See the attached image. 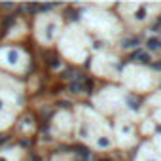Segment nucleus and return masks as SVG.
<instances>
[{"label": "nucleus", "mask_w": 161, "mask_h": 161, "mask_svg": "<svg viewBox=\"0 0 161 161\" xmlns=\"http://www.w3.org/2000/svg\"><path fill=\"white\" fill-rule=\"evenodd\" d=\"M25 104V85L17 78L0 72V133L8 131Z\"/></svg>", "instance_id": "nucleus-1"}, {"label": "nucleus", "mask_w": 161, "mask_h": 161, "mask_svg": "<svg viewBox=\"0 0 161 161\" xmlns=\"http://www.w3.org/2000/svg\"><path fill=\"white\" fill-rule=\"evenodd\" d=\"M30 68V55L15 44L0 46V72L10 76H23Z\"/></svg>", "instance_id": "nucleus-2"}, {"label": "nucleus", "mask_w": 161, "mask_h": 161, "mask_svg": "<svg viewBox=\"0 0 161 161\" xmlns=\"http://www.w3.org/2000/svg\"><path fill=\"white\" fill-rule=\"evenodd\" d=\"M59 29H61V19L53 13V11L46 10L42 13L36 15L34 27H32V34L42 46H51L57 40Z\"/></svg>", "instance_id": "nucleus-3"}, {"label": "nucleus", "mask_w": 161, "mask_h": 161, "mask_svg": "<svg viewBox=\"0 0 161 161\" xmlns=\"http://www.w3.org/2000/svg\"><path fill=\"white\" fill-rule=\"evenodd\" d=\"M25 34H27V25H25V21H15V25L11 27L10 30H8V34H6V38H4V44H15L17 42V38H25Z\"/></svg>", "instance_id": "nucleus-4"}, {"label": "nucleus", "mask_w": 161, "mask_h": 161, "mask_svg": "<svg viewBox=\"0 0 161 161\" xmlns=\"http://www.w3.org/2000/svg\"><path fill=\"white\" fill-rule=\"evenodd\" d=\"M23 154L21 148L17 146H10V148H4L2 152H0V155H2L6 161H19V155Z\"/></svg>", "instance_id": "nucleus-5"}, {"label": "nucleus", "mask_w": 161, "mask_h": 161, "mask_svg": "<svg viewBox=\"0 0 161 161\" xmlns=\"http://www.w3.org/2000/svg\"><path fill=\"white\" fill-rule=\"evenodd\" d=\"M127 104L131 110H138L140 104H142V97H136V95H127Z\"/></svg>", "instance_id": "nucleus-6"}, {"label": "nucleus", "mask_w": 161, "mask_h": 161, "mask_svg": "<svg viewBox=\"0 0 161 161\" xmlns=\"http://www.w3.org/2000/svg\"><path fill=\"white\" fill-rule=\"evenodd\" d=\"M140 44V38L138 36H131L129 40H125V42L121 44V47H125V49H129V47H136Z\"/></svg>", "instance_id": "nucleus-7"}, {"label": "nucleus", "mask_w": 161, "mask_h": 161, "mask_svg": "<svg viewBox=\"0 0 161 161\" xmlns=\"http://www.w3.org/2000/svg\"><path fill=\"white\" fill-rule=\"evenodd\" d=\"M146 47H148V49H152V51H154V49H159V47H161V40L155 38V36H154V38H148Z\"/></svg>", "instance_id": "nucleus-8"}, {"label": "nucleus", "mask_w": 161, "mask_h": 161, "mask_svg": "<svg viewBox=\"0 0 161 161\" xmlns=\"http://www.w3.org/2000/svg\"><path fill=\"white\" fill-rule=\"evenodd\" d=\"M97 146H100V148H108V146H110V140H108L106 136H100V138H97Z\"/></svg>", "instance_id": "nucleus-9"}, {"label": "nucleus", "mask_w": 161, "mask_h": 161, "mask_svg": "<svg viewBox=\"0 0 161 161\" xmlns=\"http://www.w3.org/2000/svg\"><path fill=\"white\" fill-rule=\"evenodd\" d=\"M135 17H136V19H138V21H142V19H144V17H146V8H144V6H142V8H140V10H138V11H136V15H135Z\"/></svg>", "instance_id": "nucleus-10"}, {"label": "nucleus", "mask_w": 161, "mask_h": 161, "mask_svg": "<svg viewBox=\"0 0 161 161\" xmlns=\"http://www.w3.org/2000/svg\"><path fill=\"white\" fill-rule=\"evenodd\" d=\"M123 66H125V63H118L116 64V70H123Z\"/></svg>", "instance_id": "nucleus-11"}, {"label": "nucleus", "mask_w": 161, "mask_h": 161, "mask_svg": "<svg viewBox=\"0 0 161 161\" xmlns=\"http://www.w3.org/2000/svg\"><path fill=\"white\" fill-rule=\"evenodd\" d=\"M152 66H154L155 70H161V63H154V64H152Z\"/></svg>", "instance_id": "nucleus-12"}, {"label": "nucleus", "mask_w": 161, "mask_h": 161, "mask_svg": "<svg viewBox=\"0 0 161 161\" xmlns=\"http://www.w3.org/2000/svg\"><path fill=\"white\" fill-rule=\"evenodd\" d=\"M157 133H159V135H161V127H157Z\"/></svg>", "instance_id": "nucleus-13"}]
</instances>
